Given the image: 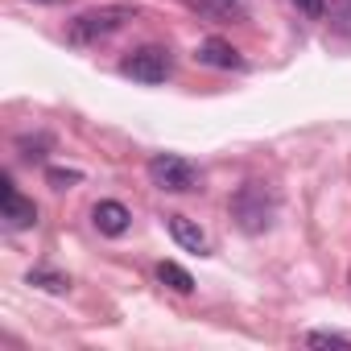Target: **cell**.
<instances>
[{
    "label": "cell",
    "mask_w": 351,
    "mask_h": 351,
    "mask_svg": "<svg viewBox=\"0 0 351 351\" xmlns=\"http://www.w3.org/2000/svg\"><path fill=\"white\" fill-rule=\"evenodd\" d=\"M25 281L38 285V289H46V293H71V277H62V273H54V269H34Z\"/></svg>",
    "instance_id": "obj_11"
},
{
    "label": "cell",
    "mask_w": 351,
    "mask_h": 351,
    "mask_svg": "<svg viewBox=\"0 0 351 351\" xmlns=\"http://www.w3.org/2000/svg\"><path fill=\"white\" fill-rule=\"evenodd\" d=\"M165 228H169V236H173V244H178V248H186V252H195V256H207V252H211L207 232H203L191 215H165Z\"/></svg>",
    "instance_id": "obj_6"
},
{
    "label": "cell",
    "mask_w": 351,
    "mask_h": 351,
    "mask_svg": "<svg viewBox=\"0 0 351 351\" xmlns=\"http://www.w3.org/2000/svg\"><path fill=\"white\" fill-rule=\"evenodd\" d=\"M132 17H136V5H99V9H87V13H79L66 25V42L71 46H99L112 34H120Z\"/></svg>",
    "instance_id": "obj_2"
},
{
    "label": "cell",
    "mask_w": 351,
    "mask_h": 351,
    "mask_svg": "<svg viewBox=\"0 0 351 351\" xmlns=\"http://www.w3.org/2000/svg\"><path fill=\"white\" fill-rule=\"evenodd\" d=\"M277 191L269 182H244L236 195H232V219L244 236H265L277 219Z\"/></svg>",
    "instance_id": "obj_1"
},
{
    "label": "cell",
    "mask_w": 351,
    "mask_h": 351,
    "mask_svg": "<svg viewBox=\"0 0 351 351\" xmlns=\"http://www.w3.org/2000/svg\"><path fill=\"white\" fill-rule=\"evenodd\" d=\"M34 5H71V0H34Z\"/></svg>",
    "instance_id": "obj_16"
},
{
    "label": "cell",
    "mask_w": 351,
    "mask_h": 351,
    "mask_svg": "<svg viewBox=\"0 0 351 351\" xmlns=\"http://www.w3.org/2000/svg\"><path fill=\"white\" fill-rule=\"evenodd\" d=\"M293 9H298L302 17H310V21H318V17L326 13V0H293Z\"/></svg>",
    "instance_id": "obj_15"
},
{
    "label": "cell",
    "mask_w": 351,
    "mask_h": 351,
    "mask_svg": "<svg viewBox=\"0 0 351 351\" xmlns=\"http://www.w3.org/2000/svg\"><path fill=\"white\" fill-rule=\"evenodd\" d=\"M0 219H5L9 232H25V228L38 223V207H34L29 199H21L9 178H5V211H0Z\"/></svg>",
    "instance_id": "obj_8"
},
{
    "label": "cell",
    "mask_w": 351,
    "mask_h": 351,
    "mask_svg": "<svg viewBox=\"0 0 351 351\" xmlns=\"http://www.w3.org/2000/svg\"><path fill=\"white\" fill-rule=\"evenodd\" d=\"M120 75H128V79H136V83L157 87V83H165V79L173 75V58H169V50H161V46H141V50L124 54Z\"/></svg>",
    "instance_id": "obj_4"
},
{
    "label": "cell",
    "mask_w": 351,
    "mask_h": 351,
    "mask_svg": "<svg viewBox=\"0 0 351 351\" xmlns=\"http://www.w3.org/2000/svg\"><path fill=\"white\" fill-rule=\"evenodd\" d=\"M157 281H161L165 289H173V293H191V289H195V277H191L182 265H173V261H161V265H157Z\"/></svg>",
    "instance_id": "obj_10"
},
{
    "label": "cell",
    "mask_w": 351,
    "mask_h": 351,
    "mask_svg": "<svg viewBox=\"0 0 351 351\" xmlns=\"http://www.w3.org/2000/svg\"><path fill=\"white\" fill-rule=\"evenodd\" d=\"M347 285H351V269H347Z\"/></svg>",
    "instance_id": "obj_17"
},
{
    "label": "cell",
    "mask_w": 351,
    "mask_h": 351,
    "mask_svg": "<svg viewBox=\"0 0 351 351\" xmlns=\"http://www.w3.org/2000/svg\"><path fill=\"white\" fill-rule=\"evenodd\" d=\"M46 182H50L54 191H71V186H79V182H83V173H79V169H62V165H50V169H46Z\"/></svg>",
    "instance_id": "obj_13"
},
{
    "label": "cell",
    "mask_w": 351,
    "mask_h": 351,
    "mask_svg": "<svg viewBox=\"0 0 351 351\" xmlns=\"http://www.w3.org/2000/svg\"><path fill=\"white\" fill-rule=\"evenodd\" d=\"M149 182L165 195H191L199 191V165L178 153H153L149 157Z\"/></svg>",
    "instance_id": "obj_3"
},
{
    "label": "cell",
    "mask_w": 351,
    "mask_h": 351,
    "mask_svg": "<svg viewBox=\"0 0 351 351\" xmlns=\"http://www.w3.org/2000/svg\"><path fill=\"white\" fill-rule=\"evenodd\" d=\"M195 58H199L203 66H215V71H244V54H240L232 42H223V38H207V42H199Z\"/></svg>",
    "instance_id": "obj_7"
},
{
    "label": "cell",
    "mask_w": 351,
    "mask_h": 351,
    "mask_svg": "<svg viewBox=\"0 0 351 351\" xmlns=\"http://www.w3.org/2000/svg\"><path fill=\"white\" fill-rule=\"evenodd\" d=\"M17 149H21V157H25V161H42V157L50 153V136H42V132H38V136H21V141H17Z\"/></svg>",
    "instance_id": "obj_14"
},
{
    "label": "cell",
    "mask_w": 351,
    "mask_h": 351,
    "mask_svg": "<svg viewBox=\"0 0 351 351\" xmlns=\"http://www.w3.org/2000/svg\"><path fill=\"white\" fill-rule=\"evenodd\" d=\"M186 9H195L203 21H219V25H244L248 21L240 0H186Z\"/></svg>",
    "instance_id": "obj_9"
},
{
    "label": "cell",
    "mask_w": 351,
    "mask_h": 351,
    "mask_svg": "<svg viewBox=\"0 0 351 351\" xmlns=\"http://www.w3.org/2000/svg\"><path fill=\"white\" fill-rule=\"evenodd\" d=\"M91 223H95V232H99V236L120 240V236L132 228V211H128L124 203H116V199H99V203L91 207Z\"/></svg>",
    "instance_id": "obj_5"
},
{
    "label": "cell",
    "mask_w": 351,
    "mask_h": 351,
    "mask_svg": "<svg viewBox=\"0 0 351 351\" xmlns=\"http://www.w3.org/2000/svg\"><path fill=\"white\" fill-rule=\"evenodd\" d=\"M302 343H306V347H318V351H330V347L347 351V347H351V339H347V335H339V330H310Z\"/></svg>",
    "instance_id": "obj_12"
}]
</instances>
